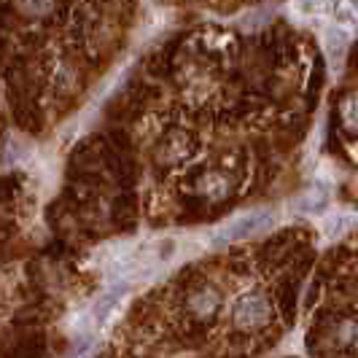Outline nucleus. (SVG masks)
Wrapping results in <instances>:
<instances>
[{
	"mask_svg": "<svg viewBox=\"0 0 358 358\" xmlns=\"http://www.w3.org/2000/svg\"><path fill=\"white\" fill-rule=\"evenodd\" d=\"M194 151V143H192V138L186 135V132H170V135H164L162 138L159 148H157V159L162 164H178L183 162L189 154Z\"/></svg>",
	"mask_w": 358,
	"mask_h": 358,
	"instance_id": "nucleus-6",
	"label": "nucleus"
},
{
	"mask_svg": "<svg viewBox=\"0 0 358 358\" xmlns=\"http://www.w3.org/2000/svg\"><path fill=\"white\" fill-rule=\"evenodd\" d=\"M337 113H340V124L348 135L358 138V90L342 94L340 106H337Z\"/></svg>",
	"mask_w": 358,
	"mask_h": 358,
	"instance_id": "nucleus-7",
	"label": "nucleus"
},
{
	"mask_svg": "<svg viewBox=\"0 0 358 358\" xmlns=\"http://www.w3.org/2000/svg\"><path fill=\"white\" fill-rule=\"evenodd\" d=\"M52 3L54 0H24V6H22V11L27 14V17H46L49 11H52Z\"/></svg>",
	"mask_w": 358,
	"mask_h": 358,
	"instance_id": "nucleus-12",
	"label": "nucleus"
},
{
	"mask_svg": "<svg viewBox=\"0 0 358 358\" xmlns=\"http://www.w3.org/2000/svg\"><path fill=\"white\" fill-rule=\"evenodd\" d=\"M334 22L340 27H358V3L356 0H337L334 3Z\"/></svg>",
	"mask_w": 358,
	"mask_h": 358,
	"instance_id": "nucleus-8",
	"label": "nucleus"
},
{
	"mask_svg": "<svg viewBox=\"0 0 358 358\" xmlns=\"http://www.w3.org/2000/svg\"><path fill=\"white\" fill-rule=\"evenodd\" d=\"M334 3L337 0H296V8L310 17H321L326 11H334Z\"/></svg>",
	"mask_w": 358,
	"mask_h": 358,
	"instance_id": "nucleus-11",
	"label": "nucleus"
},
{
	"mask_svg": "<svg viewBox=\"0 0 358 358\" xmlns=\"http://www.w3.org/2000/svg\"><path fill=\"white\" fill-rule=\"evenodd\" d=\"M194 192L202 199H208V202H224L234 192V180L224 170H208V173H202L197 178Z\"/></svg>",
	"mask_w": 358,
	"mask_h": 358,
	"instance_id": "nucleus-5",
	"label": "nucleus"
},
{
	"mask_svg": "<svg viewBox=\"0 0 358 358\" xmlns=\"http://www.w3.org/2000/svg\"><path fill=\"white\" fill-rule=\"evenodd\" d=\"M321 356H353L358 353V315L350 313H337L326 315L318 329L315 340L310 342Z\"/></svg>",
	"mask_w": 358,
	"mask_h": 358,
	"instance_id": "nucleus-2",
	"label": "nucleus"
},
{
	"mask_svg": "<svg viewBox=\"0 0 358 358\" xmlns=\"http://www.w3.org/2000/svg\"><path fill=\"white\" fill-rule=\"evenodd\" d=\"M186 313L199 323H210L224 307V294L213 283H194L183 296Z\"/></svg>",
	"mask_w": 358,
	"mask_h": 358,
	"instance_id": "nucleus-4",
	"label": "nucleus"
},
{
	"mask_svg": "<svg viewBox=\"0 0 358 358\" xmlns=\"http://www.w3.org/2000/svg\"><path fill=\"white\" fill-rule=\"evenodd\" d=\"M348 43H350L348 33H342V30H337V27L326 33V49H329V54H331L334 59H342V54H345V49H348Z\"/></svg>",
	"mask_w": 358,
	"mask_h": 358,
	"instance_id": "nucleus-10",
	"label": "nucleus"
},
{
	"mask_svg": "<svg viewBox=\"0 0 358 358\" xmlns=\"http://www.w3.org/2000/svg\"><path fill=\"white\" fill-rule=\"evenodd\" d=\"M11 189H14V180H0V199H6L8 194H11Z\"/></svg>",
	"mask_w": 358,
	"mask_h": 358,
	"instance_id": "nucleus-13",
	"label": "nucleus"
},
{
	"mask_svg": "<svg viewBox=\"0 0 358 358\" xmlns=\"http://www.w3.org/2000/svg\"><path fill=\"white\" fill-rule=\"evenodd\" d=\"M278 315H280L278 302L264 288H253V291L240 294L232 302V310H229L232 329L237 334H248V337L269 331L278 321Z\"/></svg>",
	"mask_w": 358,
	"mask_h": 358,
	"instance_id": "nucleus-1",
	"label": "nucleus"
},
{
	"mask_svg": "<svg viewBox=\"0 0 358 358\" xmlns=\"http://www.w3.org/2000/svg\"><path fill=\"white\" fill-rule=\"evenodd\" d=\"M272 227V213L269 210H251V213L237 215L234 221H229L221 232L215 234V245H229V243H243L251 240L256 234L267 232Z\"/></svg>",
	"mask_w": 358,
	"mask_h": 358,
	"instance_id": "nucleus-3",
	"label": "nucleus"
},
{
	"mask_svg": "<svg viewBox=\"0 0 358 358\" xmlns=\"http://www.w3.org/2000/svg\"><path fill=\"white\" fill-rule=\"evenodd\" d=\"M323 205H326V192H323L321 186L307 189V194L296 199V210H302V213H318Z\"/></svg>",
	"mask_w": 358,
	"mask_h": 358,
	"instance_id": "nucleus-9",
	"label": "nucleus"
}]
</instances>
